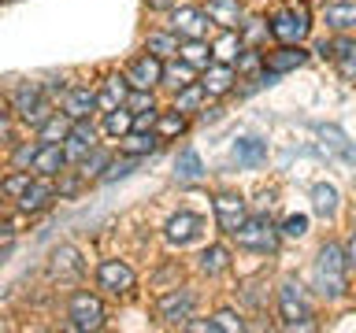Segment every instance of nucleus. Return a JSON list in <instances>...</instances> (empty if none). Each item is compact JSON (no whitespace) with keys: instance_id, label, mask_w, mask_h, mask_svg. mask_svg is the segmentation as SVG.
Listing matches in <instances>:
<instances>
[{"instance_id":"46","label":"nucleus","mask_w":356,"mask_h":333,"mask_svg":"<svg viewBox=\"0 0 356 333\" xmlns=\"http://www.w3.org/2000/svg\"><path fill=\"white\" fill-rule=\"evenodd\" d=\"M345 266H353V271H356V233H353V241H349V252H345Z\"/></svg>"},{"instance_id":"27","label":"nucleus","mask_w":356,"mask_h":333,"mask_svg":"<svg viewBox=\"0 0 356 333\" xmlns=\"http://www.w3.org/2000/svg\"><path fill=\"white\" fill-rule=\"evenodd\" d=\"M104 130L111 133V137H127V133L134 130V111L130 108H111L108 119H104Z\"/></svg>"},{"instance_id":"9","label":"nucleus","mask_w":356,"mask_h":333,"mask_svg":"<svg viewBox=\"0 0 356 333\" xmlns=\"http://www.w3.org/2000/svg\"><path fill=\"white\" fill-rule=\"evenodd\" d=\"M167 241L171 244H189V241H197L200 233H204V219L193 215V211H178V215L167 222Z\"/></svg>"},{"instance_id":"40","label":"nucleus","mask_w":356,"mask_h":333,"mask_svg":"<svg viewBox=\"0 0 356 333\" xmlns=\"http://www.w3.org/2000/svg\"><path fill=\"white\" fill-rule=\"evenodd\" d=\"M282 233H286V237H305V233H308V215H289L282 222Z\"/></svg>"},{"instance_id":"31","label":"nucleus","mask_w":356,"mask_h":333,"mask_svg":"<svg viewBox=\"0 0 356 333\" xmlns=\"http://www.w3.org/2000/svg\"><path fill=\"white\" fill-rule=\"evenodd\" d=\"M204 85H200V82H189V85H182V89H178V100H175V108L178 111H193V108H200V104H204Z\"/></svg>"},{"instance_id":"21","label":"nucleus","mask_w":356,"mask_h":333,"mask_svg":"<svg viewBox=\"0 0 356 333\" xmlns=\"http://www.w3.org/2000/svg\"><path fill=\"white\" fill-rule=\"evenodd\" d=\"M56 200V189L49 182H30L26 189H22V196H19V207L22 211H44Z\"/></svg>"},{"instance_id":"3","label":"nucleus","mask_w":356,"mask_h":333,"mask_svg":"<svg viewBox=\"0 0 356 333\" xmlns=\"http://www.w3.org/2000/svg\"><path fill=\"white\" fill-rule=\"evenodd\" d=\"M278 315L286 330H312V304L297 282H286L278 289Z\"/></svg>"},{"instance_id":"10","label":"nucleus","mask_w":356,"mask_h":333,"mask_svg":"<svg viewBox=\"0 0 356 333\" xmlns=\"http://www.w3.org/2000/svg\"><path fill=\"white\" fill-rule=\"evenodd\" d=\"M216 222H219V230L234 233L245 222V200L238 193H219L216 196Z\"/></svg>"},{"instance_id":"47","label":"nucleus","mask_w":356,"mask_h":333,"mask_svg":"<svg viewBox=\"0 0 356 333\" xmlns=\"http://www.w3.org/2000/svg\"><path fill=\"white\" fill-rule=\"evenodd\" d=\"M149 8L152 11H167V8H175V0H149Z\"/></svg>"},{"instance_id":"23","label":"nucleus","mask_w":356,"mask_h":333,"mask_svg":"<svg viewBox=\"0 0 356 333\" xmlns=\"http://www.w3.org/2000/svg\"><path fill=\"white\" fill-rule=\"evenodd\" d=\"M327 52L334 56V63H338L341 78H356V41H334Z\"/></svg>"},{"instance_id":"48","label":"nucleus","mask_w":356,"mask_h":333,"mask_svg":"<svg viewBox=\"0 0 356 333\" xmlns=\"http://www.w3.org/2000/svg\"><path fill=\"white\" fill-rule=\"evenodd\" d=\"M4 137H8V111L0 108V141H4Z\"/></svg>"},{"instance_id":"43","label":"nucleus","mask_w":356,"mask_h":333,"mask_svg":"<svg viewBox=\"0 0 356 333\" xmlns=\"http://www.w3.org/2000/svg\"><path fill=\"white\" fill-rule=\"evenodd\" d=\"M260 67V52H245L238 56V71H256Z\"/></svg>"},{"instance_id":"7","label":"nucleus","mask_w":356,"mask_h":333,"mask_svg":"<svg viewBox=\"0 0 356 333\" xmlns=\"http://www.w3.org/2000/svg\"><path fill=\"white\" fill-rule=\"evenodd\" d=\"M134 271L127 263H119V259H104L97 266V285L104 289V293H111V296H127L130 289H134Z\"/></svg>"},{"instance_id":"35","label":"nucleus","mask_w":356,"mask_h":333,"mask_svg":"<svg viewBox=\"0 0 356 333\" xmlns=\"http://www.w3.org/2000/svg\"><path fill=\"white\" fill-rule=\"evenodd\" d=\"M122 108H130L134 115H141V111H156V100L149 89H134V93H127V104Z\"/></svg>"},{"instance_id":"13","label":"nucleus","mask_w":356,"mask_h":333,"mask_svg":"<svg viewBox=\"0 0 356 333\" xmlns=\"http://www.w3.org/2000/svg\"><path fill=\"white\" fill-rule=\"evenodd\" d=\"M63 163H67V155H63V148L60 144H38V152H33V160H30V166L38 171L41 178H56L63 171Z\"/></svg>"},{"instance_id":"25","label":"nucleus","mask_w":356,"mask_h":333,"mask_svg":"<svg viewBox=\"0 0 356 333\" xmlns=\"http://www.w3.org/2000/svg\"><path fill=\"white\" fill-rule=\"evenodd\" d=\"M312 204H316V211L323 219H334L338 215V189L334 185H316L312 189Z\"/></svg>"},{"instance_id":"44","label":"nucleus","mask_w":356,"mask_h":333,"mask_svg":"<svg viewBox=\"0 0 356 333\" xmlns=\"http://www.w3.org/2000/svg\"><path fill=\"white\" fill-rule=\"evenodd\" d=\"M33 152H38V144H22V148L15 152V163H19V166H26V163L33 160Z\"/></svg>"},{"instance_id":"29","label":"nucleus","mask_w":356,"mask_h":333,"mask_svg":"<svg viewBox=\"0 0 356 333\" xmlns=\"http://www.w3.org/2000/svg\"><path fill=\"white\" fill-rule=\"evenodd\" d=\"M323 19H327V26H334V30H349V26H356V4H330Z\"/></svg>"},{"instance_id":"1","label":"nucleus","mask_w":356,"mask_h":333,"mask_svg":"<svg viewBox=\"0 0 356 333\" xmlns=\"http://www.w3.org/2000/svg\"><path fill=\"white\" fill-rule=\"evenodd\" d=\"M316 289L323 296H345V252L338 244H323L316 255Z\"/></svg>"},{"instance_id":"28","label":"nucleus","mask_w":356,"mask_h":333,"mask_svg":"<svg viewBox=\"0 0 356 333\" xmlns=\"http://www.w3.org/2000/svg\"><path fill=\"white\" fill-rule=\"evenodd\" d=\"M175 174L182 178V182H197V178L204 174V163H200V155L193 148H186L182 155H178V163H175Z\"/></svg>"},{"instance_id":"19","label":"nucleus","mask_w":356,"mask_h":333,"mask_svg":"<svg viewBox=\"0 0 356 333\" xmlns=\"http://www.w3.org/2000/svg\"><path fill=\"white\" fill-rule=\"evenodd\" d=\"M264 160H267V144L260 137L234 141V163H238V166H260Z\"/></svg>"},{"instance_id":"37","label":"nucleus","mask_w":356,"mask_h":333,"mask_svg":"<svg viewBox=\"0 0 356 333\" xmlns=\"http://www.w3.org/2000/svg\"><path fill=\"white\" fill-rule=\"evenodd\" d=\"M163 78H167L171 85L182 89V85L193 82V67H189V63H171V67H163Z\"/></svg>"},{"instance_id":"17","label":"nucleus","mask_w":356,"mask_h":333,"mask_svg":"<svg viewBox=\"0 0 356 333\" xmlns=\"http://www.w3.org/2000/svg\"><path fill=\"white\" fill-rule=\"evenodd\" d=\"M308 63V52L300 49V44H286V49H278L267 56V71L271 74H286V71H297V67Z\"/></svg>"},{"instance_id":"45","label":"nucleus","mask_w":356,"mask_h":333,"mask_svg":"<svg viewBox=\"0 0 356 333\" xmlns=\"http://www.w3.org/2000/svg\"><path fill=\"white\" fill-rule=\"evenodd\" d=\"M193 333H216V318H208V322H186Z\"/></svg>"},{"instance_id":"16","label":"nucleus","mask_w":356,"mask_h":333,"mask_svg":"<svg viewBox=\"0 0 356 333\" xmlns=\"http://www.w3.org/2000/svg\"><path fill=\"white\" fill-rule=\"evenodd\" d=\"M97 108V93L89 85H71L67 89V100H63V111L67 119H89V111Z\"/></svg>"},{"instance_id":"34","label":"nucleus","mask_w":356,"mask_h":333,"mask_svg":"<svg viewBox=\"0 0 356 333\" xmlns=\"http://www.w3.org/2000/svg\"><path fill=\"white\" fill-rule=\"evenodd\" d=\"M71 122H74V119H67V115L60 119V115L52 111V115L41 122V137H44V141H56V137L63 141V137H67V130H71Z\"/></svg>"},{"instance_id":"36","label":"nucleus","mask_w":356,"mask_h":333,"mask_svg":"<svg viewBox=\"0 0 356 333\" xmlns=\"http://www.w3.org/2000/svg\"><path fill=\"white\" fill-rule=\"evenodd\" d=\"M156 144H160V141H156V133H134V137L122 141V148L134 152V155H145V152H152Z\"/></svg>"},{"instance_id":"24","label":"nucleus","mask_w":356,"mask_h":333,"mask_svg":"<svg viewBox=\"0 0 356 333\" xmlns=\"http://www.w3.org/2000/svg\"><path fill=\"white\" fill-rule=\"evenodd\" d=\"M241 44H245V41L238 37V33L227 30V33H222V37H219L216 44H211V56H216L219 63H234V60L241 56Z\"/></svg>"},{"instance_id":"41","label":"nucleus","mask_w":356,"mask_h":333,"mask_svg":"<svg viewBox=\"0 0 356 333\" xmlns=\"http://www.w3.org/2000/svg\"><path fill=\"white\" fill-rule=\"evenodd\" d=\"M216 330H227V333H241L245 330V322L234 315V311H219L216 315Z\"/></svg>"},{"instance_id":"8","label":"nucleus","mask_w":356,"mask_h":333,"mask_svg":"<svg viewBox=\"0 0 356 333\" xmlns=\"http://www.w3.org/2000/svg\"><path fill=\"white\" fill-rule=\"evenodd\" d=\"M93 137H97L93 126H89L86 119H74L71 130H67V137H63V141H67V144H63V155H67V160H86V155L97 148Z\"/></svg>"},{"instance_id":"6","label":"nucleus","mask_w":356,"mask_h":333,"mask_svg":"<svg viewBox=\"0 0 356 333\" xmlns=\"http://www.w3.org/2000/svg\"><path fill=\"white\" fill-rule=\"evenodd\" d=\"M67 318H71L74 330H100L104 326V304L93 293H74L71 307H67Z\"/></svg>"},{"instance_id":"12","label":"nucleus","mask_w":356,"mask_h":333,"mask_svg":"<svg viewBox=\"0 0 356 333\" xmlns=\"http://www.w3.org/2000/svg\"><path fill=\"white\" fill-rule=\"evenodd\" d=\"M175 33L178 37H204L208 33V15H204V8H178L175 11Z\"/></svg>"},{"instance_id":"18","label":"nucleus","mask_w":356,"mask_h":333,"mask_svg":"<svg viewBox=\"0 0 356 333\" xmlns=\"http://www.w3.org/2000/svg\"><path fill=\"white\" fill-rule=\"evenodd\" d=\"M127 93H130V82L119 74H111V78H104V85H100V93H97V108H104V111L122 108L127 104Z\"/></svg>"},{"instance_id":"38","label":"nucleus","mask_w":356,"mask_h":333,"mask_svg":"<svg viewBox=\"0 0 356 333\" xmlns=\"http://www.w3.org/2000/svg\"><path fill=\"white\" fill-rule=\"evenodd\" d=\"M134 166H138V160H108V171L100 174V182H115V178H127Z\"/></svg>"},{"instance_id":"22","label":"nucleus","mask_w":356,"mask_h":333,"mask_svg":"<svg viewBox=\"0 0 356 333\" xmlns=\"http://www.w3.org/2000/svg\"><path fill=\"white\" fill-rule=\"evenodd\" d=\"M204 93L208 96H222L227 89L234 85V71H230V63H219V67H211V71H204Z\"/></svg>"},{"instance_id":"26","label":"nucleus","mask_w":356,"mask_h":333,"mask_svg":"<svg viewBox=\"0 0 356 333\" xmlns=\"http://www.w3.org/2000/svg\"><path fill=\"white\" fill-rule=\"evenodd\" d=\"M227 266H230V252L222 248V244H211V248H204V255H200V271H204V274L216 278V274L227 271Z\"/></svg>"},{"instance_id":"42","label":"nucleus","mask_w":356,"mask_h":333,"mask_svg":"<svg viewBox=\"0 0 356 333\" xmlns=\"http://www.w3.org/2000/svg\"><path fill=\"white\" fill-rule=\"evenodd\" d=\"M100 166H108V155L93 148V152H89V155H86V174H97V171H100Z\"/></svg>"},{"instance_id":"33","label":"nucleus","mask_w":356,"mask_h":333,"mask_svg":"<svg viewBox=\"0 0 356 333\" xmlns=\"http://www.w3.org/2000/svg\"><path fill=\"white\" fill-rule=\"evenodd\" d=\"M186 130V119H182V111H167L163 119H156V137H178V133Z\"/></svg>"},{"instance_id":"11","label":"nucleus","mask_w":356,"mask_h":333,"mask_svg":"<svg viewBox=\"0 0 356 333\" xmlns=\"http://www.w3.org/2000/svg\"><path fill=\"white\" fill-rule=\"evenodd\" d=\"M127 82H130V89H152L156 82H163V63L156 56H141V60L130 63Z\"/></svg>"},{"instance_id":"15","label":"nucleus","mask_w":356,"mask_h":333,"mask_svg":"<svg viewBox=\"0 0 356 333\" xmlns=\"http://www.w3.org/2000/svg\"><path fill=\"white\" fill-rule=\"evenodd\" d=\"M156 311H160L163 322H186L189 311H193V293H189V289H182V293H167Z\"/></svg>"},{"instance_id":"5","label":"nucleus","mask_w":356,"mask_h":333,"mask_svg":"<svg viewBox=\"0 0 356 333\" xmlns=\"http://www.w3.org/2000/svg\"><path fill=\"white\" fill-rule=\"evenodd\" d=\"M234 237H238L241 248H252V252H275V244H278V233H275V226L264 215L245 219L241 226L234 230Z\"/></svg>"},{"instance_id":"32","label":"nucleus","mask_w":356,"mask_h":333,"mask_svg":"<svg viewBox=\"0 0 356 333\" xmlns=\"http://www.w3.org/2000/svg\"><path fill=\"white\" fill-rule=\"evenodd\" d=\"M145 52L156 56V60H160V56H171V52H178L175 33H149V37H145Z\"/></svg>"},{"instance_id":"39","label":"nucleus","mask_w":356,"mask_h":333,"mask_svg":"<svg viewBox=\"0 0 356 333\" xmlns=\"http://www.w3.org/2000/svg\"><path fill=\"white\" fill-rule=\"evenodd\" d=\"M30 185V174H11V178H4V182H0V193L4 196H22V189Z\"/></svg>"},{"instance_id":"30","label":"nucleus","mask_w":356,"mask_h":333,"mask_svg":"<svg viewBox=\"0 0 356 333\" xmlns=\"http://www.w3.org/2000/svg\"><path fill=\"white\" fill-rule=\"evenodd\" d=\"M178 52H182V63H189V67H208V56H211V49L200 37H189Z\"/></svg>"},{"instance_id":"14","label":"nucleus","mask_w":356,"mask_h":333,"mask_svg":"<svg viewBox=\"0 0 356 333\" xmlns=\"http://www.w3.org/2000/svg\"><path fill=\"white\" fill-rule=\"evenodd\" d=\"M204 15L211 22H219L222 30H241V4L238 0H208V8H204Z\"/></svg>"},{"instance_id":"4","label":"nucleus","mask_w":356,"mask_h":333,"mask_svg":"<svg viewBox=\"0 0 356 333\" xmlns=\"http://www.w3.org/2000/svg\"><path fill=\"white\" fill-rule=\"evenodd\" d=\"M11 104H15L19 119L30 122V126H41V122L52 115V100L44 93V85H38V82H22L15 89V100H11Z\"/></svg>"},{"instance_id":"20","label":"nucleus","mask_w":356,"mask_h":333,"mask_svg":"<svg viewBox=\"0 0 356 333\" xmlns=\"http://www.w3.org/2000/svg\"><path fill=\"white\" fill-rule=\"evenodd\" d=\"M52 278H78L82 274V259H78V248L71 244H60V248L52 252Z\"/></svg>"},{"instance_id":"2","label":"nucleus","mask_w":356,"mask_h":333,"mask_svg":"<svg viewBox=\"0 0 356 333\" xmlns=\"http://www.w3.org/2000/svg\"><path fill=\"white\" fill-rule=\"evenodd\" d=\"M271 37L282 41V44H300L308 37L312 30V15H308V4H300V0H289L282 11H275L271 15Z\"/></svg>"}]
</instances>
